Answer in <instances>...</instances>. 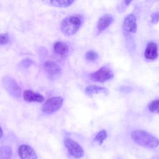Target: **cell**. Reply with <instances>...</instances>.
I'll return each mask as SVG.
<instances>
[{
    "instance_id": "6da1fadb",
    "label": "cell",
    "mask_w": 159,
    "mask_h": 159,
    "mask_svg": "<svg viewBox=\"0 0 159 159\" xmlns=\"http://www.w3.org/2000/svg\"><path fill=\"white\" fill-rule=\"evenodd\" d=\"M131 138L137 144L143 147L153 148L159 145V140L145 130H134L131 133Z\"/></svg>"
},
{
    "instance_id": "7a4b0ae2",
    "label": "cell",
    "mask_w": 159,
    "mask_h": 159,
    "mask_svg": "<svg viewBox=\"0 0 159 159\" xmlns=\"http://www.w3.org/2000/svg\"><path fill=\"white\" fill-rule=\"evenodd\" d=\"M81 25V19L78 16H71L65 18L61 23V32L66 36L76 34Z\"/></svg>"
},
{
    "instance_id": "3957f363",
    "label": "cell",
    "mask_w": 159,
    "mask_h": 159,
    "mask_svg": "<svg viewBox=\"0 0 159 159\" xmlns=\"http://www.w3.org/2000/svg\"><path fill=\"white\" fill-rule=\"evenodd\" d=\"M63 99L61 96H55L47 100L42 107V111L47 114L57 112L63 105Z\"/></svg>"
},
{
    "instance_id": "277c9868",
    "label": "cell",
    "mask_w": 159,
    "mask_h": 159,
    "mask_svg": "<svg viewBox=\"0 0 159 159\" xmlns=\"http://www.w3.org/2000/svg\"><path fill=\"white\" fill-rule=\"evenodd\" d=\"M114 77L113 72L108 68L102 66L98 71L91 73L89 75V79L94 82L103 83L109 80Z\"/></svg>"
},
{
    "instance_id": "5b68a950",
    "label": "cell",
    "mask_w": 159,
    "mask_h": 159,
    "mask_svg": "<svg viewBox=\"0 0 159 159\" xmlns=\"http://www.w3.org/2000/svg\"><path fill=\"white\" fill-rule=\"evenodd\" d=\"M2 84L5 89L12 96L19 98L21 95V88L17 82L12 78L6 76L2 80Z\"/></svg>"
},
{
    "instance_id": "8992f818",
    "label": "cell",
    "mask_w": 159,
    "mask_h": 159,
    "mask_svg": "<svg viewBox=\"0 0 159 159\" xmlns=\"http://www.w3.org/2000/svg\"><path fill=\"white\" fill-rule=\"evenodd\" d=\"M64 144L70 155L75 158L80 159L83 157V149L82 148L81 145L75 141L70 139H66L64 140Z\"/></svg>"
},
{
    "instance_id": "52a82bcc",
    "label": "cell",
    "mask_w": 159,
    "mask_h": 159,
    "mask_svg": "<svg viewBox=\"0 0 159 159\" xmlns=\"http://www.w3.org/2000/svg\"><path fill=\"white\" fill-rule=\"evenodd\" d=\"M137 23L136 17L134 14L127 15L123 22V29L127 34L129 33H135L137 31Z\"/></svg>"
},
{
    "instance_id": "ba28073f",
    "label": "cell",
    "mask_w": 159,
    "mask_h": 159,
    "mask_svg": "<svg viewBox=\"0 0 159 159\" xmlns=\"http://www.w3.org/2000/svg\"><path fill=\"white\" fill-rule=\"evenodd\" d=\"M18 153L20 159H37V155L35 150L27 145H21L19 146Z\"/></svg>"
},
{
    "instance_id": "9c48e42d",
    "label": "cell",
    "mask_w": 159,
    "mask_h": 159,
    "mask_svg": "<svg viewBox=\"0 0 159 159\" xmlns=\"http://www.w3.org/2000/svg\"><path fill=\"white\" fill-rule=\"evenodd\" d=\"M43 68L45 72L50 76H55L61 71L60 66L53 61H47L43 64Z\"/></svg>"
},
{
    "instance_id": "30bf717a",
    "label": "cell",
    "mask_w": 159,
    "mask_h": 159,
    "mask_svg": "<svg viewBox=\"0 0 159 159\" xmlns=\"http://www.w3.org/2000/svg\"><path fill=\"white\" fill-rule=\"evenodd\" d=\"M23 97L25 101L30 102H42L45 100L44 97L42 94L35 93L32 90H25L23 93Z\"/></svg>"
},
{
    "instance_id": "8fae6325",
    "label": "cell",
    "mask_w": 159,
    "mask_h": 159,
    "mask_svg": "<svg viewBox=\"0 0 159 159\" xmlns=\"http://www.w3.org/2000/svg\"><path fill=\"white\" fill-rule=\"evenodd\" d=\"M144 56L147 59L155 60L158 57L157 45L154 42H150L147 44L144 52Z\"/></svg>"
},
{
    "instance_id": "7c38bea8",
    "label": "cell",
    "mask_w": 159,
    "mask_h": 159,
    "mask_svg": "<svg viewBox=\"0 0 159 159\" xmlns=\"http://www.w3.org/2000/svg\"><path fill=\"white\" fill-rule=\"evenodd\" d=\"M113 19V17L110 14H105L102 16L98 22V29L99 31L106 30L112 23Z\"/></svg>"
},
{
    "instance_id": "4fadbf2b",
    "label": "cell",
    "mask_w": 159,
    "mask_h": 159,
    "mask_svg": "<svg viewBox=\"0 0 159 159\" xmlns=\"http://www.w3.org/2000/svg\"><path fill=\"white\" fill-rule=\"evenodd\" d=\"M85 93L89 96H92L94 94L98 93H104L105 94H107L108 93V90L105 88L95 84H91L86 88Z\"/></svg>"
},
{
    "instance_id": "5bb4252c",
    "label": "cell",
    "mask_w": 159,
    "mask_h": 159,
    "mask_svg": "<svg viewBox=\"0 0 159 159\" xmlns=\"http://www.w3.org/2000/svg\"><path fill=\"white\" fill-rule=\"evenodd\" d=\"M53 50L55 53L60 56H65L68 52V45L62 42H56L53 45Z\"/></svg>"
},
{
    "instance_id": "9a60e30c",
    "label": "cell",
    "mask_w": 159,
    "mask_h": 159,
    "mask_svg": "<svg viewBox=\"0 0 159 159\" xmlns=\"http://www.w3.org/2000/svg\"><path fill=\"white\" fill-rule=\"evenodd\" d=\"M75 0H50V3L57 7H67L74 2Z\"/></svg>"
},
{
    "instance_id": "2e32d148",
    "label": "cell",
    "mask_w": 159,
    "mask_h": 159,
    "mask_svg": "<svg viewBox=\"0 0 159 159\" xmlns=\"http://www.w3.org/2000/svg\"><path fill=\"white\" fill-rule=\"evenodd\" d=\"M12 149L9 146H2L0 147V159H11L12 156Z\"/></svg>"
},
{
    "instance_id": "e0dca14e",
    "label": "cell",
    "mask_w": 159,
    "mask_h": 159,
    "mask_svg": "<svg viewBox=\"0 0 159 159\" xmlns=\"http://www.w3.org/2000/svg\"><path fill=\"white\" fill-rule=\"evenodd\" d=\"M148 109L151 112L159 114V99L152 101L148 106Z\"/></svg>"
},
{
    "instance_id": "ac0fdd59",
    "label": "cell",
    "mask_w": 159,
    "mask_h": 159,
    "mask_svg": "<svg viewBox=\"0 0 159 159\" xmlns=\"http://www.w3.org/2000/svg\"><path fill=\"white\" fill-rule=\"evenodd\" d=\"M107 138V134H106V131L103 130L100 131L94 137V141H97L99 142V144L101 145L103 142V141Z\"/></svg>"
},
{
    "instance_id": "d6986e66",
    "label": "cell",
    "mask_w": 159,
    "mask_h": 159,
    "mask_svg": "<svg viewBox=\"0 0 159 159\" xmlns=\"http://www.w3.org/2000/svg\"><path fill=\"white\" fill-rule=\"evenodd\" d=\"M86 58L89 61H94L98 58V55L93 50H89L86 53Z\"/></svg>"
},
{
    "instance_id": "ffe728a7",
    "label": "cell",
    "mask_w": 159,
    "mask_h": 159,
    "mask_svg": "<svg viewBox=\"0 0 159 159\" xmlns=\"http://www.w3.org/2000/svg\"><path fill=\"white\" fill-rule=\"evenodd\" d=\"M10 41L8 34H0V45H6Z\"/></svg>"
},
{
    "instance_id": "44dd1931",
    "label": "cell",
    "mask_w": 159,
    "mask_h": 159,
    "mask_svg": "<svg viewBox=\"0 0 159 159\" xmlns=\"http://www.w3.org/2000/svg\"><path fill=\"white\" fill-rule=\"evenodd\" d=\"M33 62L29 60V59H25V60H22L20 63V65L23 67V68H27L29 67V66H30V65Z\"/></svg>"
},
{
    "instance_id": "7402d4cb",
    "label": "cell",
    "mask_w": 159,
    "mask_h": 159,
    "mask_svg": "<svg viewBox=\"0 0 159 159\" xmlns=\"http://www.w3.org/2000/svg\"><path fill=\"white\" fill-rule=\"evenodd\" d=\"M151 21L153 24H156L159 21V12H156L151 16Z\"/></svg>"
},
{
    "instance_id": "603a6c76",
    "label": "cell",
    "mask_w": 159,
    "mask_h": 159,
    "mask_svg": "<svg viewBox=\"0 0 159 159\" xmlns=\"http://www.w3.org/2000/svg\"><path fill=\"white\" fill-rule=\"evenodd\" d=\"M124 2H125V4L127 5V6H128L133 0H124Z\"/></svg>"
},
{
    "instance_id": "cb8c5ba5",
    "label": "cell",
    "mask_w": 159,
    "mask_h": 159,
    "mask_svg": "<svg viewBox=\"0 0 159 159\" xmlns=\"http://www.w3.org/2000/svg\"><path fill=\"white\" fill-rule=\"evenodd\" d=\"M3 135V131H2V129H1V127H0V139L2 137Z\"/></svg>"
}]
</instances>
